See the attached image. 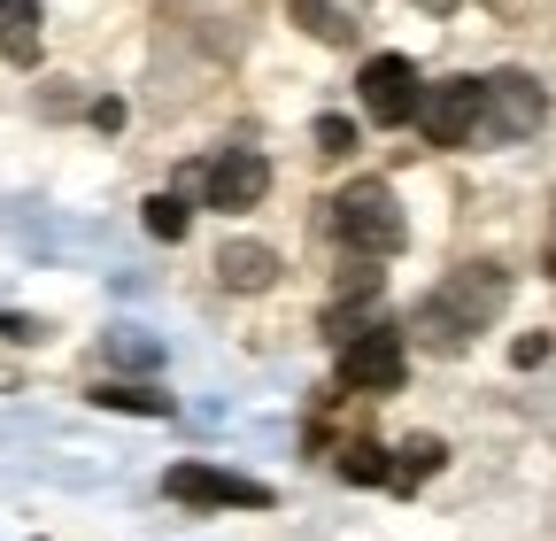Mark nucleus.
Segmentation results:
<instances>
[{"label": "nucleus", "instance_id": "1", "mask_svg": "<svg viewBox=\"0 0 556 541\" xmlns=\"http://www.w3.org/2000/svg\"><path fill=\"white\" fill-rule=\"evenodd\" d=\"M503 302H510V270L503 263H464V270H448V287H433L409 310V341L433 349V356H456L479 325L503 317Z\"/></svg>", "mask_w": 556, "mask_h": 541}, {"label": "nucleus", "instance_id": "2", "mask_svg": "<svg viewBox=\"0 0 556 541\" xmlns=\"http://www.w3.org/2000/svg\"><path fill=\"white\" fill-rule=\"evenodd\" d=\"M325 210H332V232L356 248V255H394L409 240V217H402V201H394L387 178H348Z\"/></svg>", "mask_w": 556, "mask_h": 541}, {"label": "nucleus", "instance_id": "3", "mask_svg": "<svg viewBox=\"0 0 556 541\" xmlns=\"http://www.w3.org/2000/svg\"><path fill=\"white\" fill-rule=\"evenodd\" d=\"M163 495L186 511H270V488L248 480V471H225V464H170Z\"/></svg>", "mask_w": 556, "mask_h": 541}, {"label": "nucleus", "instance_id": "4", "mask_svg": "<svg viewBox=\"0 0 556 541\" xmlns=\"http://www.w3.org/2000/svg\"><path fill=\"white\" fill-rule=\"evenodd\" d=\"M479 116H486V78H441V86H426V101H417L426 148H471Z\"/></svg>", "mask_w": 556, "mask_h": 541}, {"label": "nucleus", "instance_id": "5", "mask_svg": "<svg viewBox=\"0 0 556 541\" xmlns=\"http://www.w3.org/2000/svg\"><path fill=\"white\" fill-rule=\"evenodd\" d=\"M541 116H548V93H541L526 71H495V78H486V116H479V140H495V148L533 140Z\"/></svg>", "mask_w": 556, "mask_h": 541}, {"label": "nucleus", "instance_id": "6", "mask_svg": "<svg viewBox=\"0 0 556 541\" xmlns=\"http://www.w3.org/2000/svg\"><path fill=\"white\" fill-rule=\"evenodd\" d=\"M356 86H364V116H371V124H417L426 78L409 71V54H371Z\"/></svg>", "mask_w": 556, "mask_h": 541}, {"label": "nucleus", "instance_id": "7", "mask_svg": "<svg viewBox=\"0 0 556 541\" xmlns=\"http://www.w3.org/2000/svg\"><path fill=\"white\" fill-rule=\"evenodd\" d=\"M201 193H208V210H255V201L270 193V163L255 148H225V155H208L201 171Z\"/></svg>", "mask_w": 556, "mask_h": 541}, {"label": "nucleus", "instance_id": "8", "mask_svg": "<svg viewBox=\"0 0 556 541\" xmlns=\"http://www.w3.org/2000/svg\"><path fill=\"white\" fill-rule=\"evenodd\" d=\"M402 372H409V349H402V332H394V325H371V332H356V341L340 349V379H348V387H364V394L402 387Z\"/></svg>", "mask_w": 556, "mask_h": 541}, {"label": "nucleus", "instance_id": "9", "mask_svg": "<svg viewBox=\"0 0 556 541\" xmlns=\"http://www.w3.org/2000/svg\"><path fill=\"white\" fill-rule=\"evenodd\" d=\"M217 279H225L232 294H263V287L278 279V255H270L263 240H225V248H217Z\"/></svg>", "mask_w": 556, "mask_h": 541}, {"label": "nucleus", "instance_id": "10", "mask_svg": "<svg viewBox=\"0 0 556 541\" xmlns=\"http://www.w3.org/2000/svg\"><path fill=\"white\" fill-rule=\"evenodd\" d=\"M39 0H0V62H16V71H31L39 62Z\"/></svg>", "mask_w": 556, "mask_h": 541}, {"label": "nucleus", "instance_id": "11", "mask_svg": "<svg viewBox=\"0 0 556 541\" xmlns=\"http://www.w3.org/2000/svg\"><path fill=\"white\" fill-rule=\"evenodd\" d=\"M441 464H448V441H441V433H409V441L394 449V480H387V488L409 495V488H426Z\"/></svg>", "mask_w": 556, "mask_h": 541}, {"label": "nucleus", "instance_id": "12", "mask_svg": "<svg viewBox=\"0 0 556 541\" xmlns=\"http://www.w3.org/2000/svg\"><path fill=\"white\" fill-rule=\"evenodd\" d=\"M287 16L309 32V39H325V47H348L364 24H356V9H348V0H287Z\"/></svg>", "mask_w": 556, "mask_h": 541}, {"label": "nucleus", "instance_id": "13", "mask_svg": "<svg viewBox=\"0 0 556 541\" xmlns=\"http://www.w3.org/2000/svg\"><path fill=\"white\" fill-rule=\"evenodd\" d=\"M101 364H116V372H163V341H155V332H139V325H109L101 332Z\"/></svg>", "mask_w": 556, "mask_h": 541}, {"label": "nucleus", "instance_id": "14", "mask_svg": "<svg viewBox=\"0 0 556 541\" xmlns=\"http://www.w3.org/2000/svg\"><path fill=\"white\" fill-rule=\"evenodd\" d=\"M332 471H340L348 488H387V480H394V456H387L379 441H364V433H356V441H340Z\"/></svg>", "mask_w": 556, "mask_h": 541}, {"label": "nucleus", "instance_id": "15", "mask_svg": "<svg viewBox=\"0 0 556 541\" xmlns=\"http://www.w3.org/2000/svg\"><path fill=\"white\" fill-rule=\"evenodd\" d=\"M93 402H101V411H131V418H170V394H155V387H131V379L93 387Z\"/></svg>", "mask_w": 556, "mask_h": 541}, {"label": "nucleus", "instance_id": "16", "mask_svg": "<svg viewBox=\"0 0 556 541\" xmlns=\"http://www.w3.org/2000/svg\"><path fill=\"white\" fill-rule=\"evenodd\" d=\"M139 217H148L155 240H186V201L178 193H148V201H139Z\"/></svg>", "mask_w": 556, "mask_h": 541}, {"label": "nucleus", "instance_id": "17", "mask_svg": "<svg viewBox=\"0 0 556 541\" xmlns=\"http://www.w3.org/2000/svg\"><path fill=\"white\" fill-rule=\"evenodd\" d=\"M309 140H317V155H348V148H356V124H348V116H317Z\"/></svg>", "mask_w": 556, "mask_h": 541}, {"label": "nucleus", "instance_id": "18", "mask_svg": "<svg viewBox=\"0 0 556 541\" xmlns=\"http://www.w3.org/2000/svg\"><path fill=\"white\" fill-rule=\"evenodd\" d=\"M0 341H16V349L47 341V317H16V310H0Z\"/></svg>", "mask_w": 556, "mask_h": 541}, {"label": "nucleus", "instance_id": "19", "mask_svg": "<svg viewBox=\"0 0 556 541\" xmlns=\"http://www.w3.org/2000/svg\"><path fill=\"white\" fill-rule=\"evenodd\" d=\"M510 364H518V372L548 364V341H541V332H526V341H510Z\"/></svg>", "mask_w": 556, "mask_h": 541}, {"label": "nucleus", "instance_id": "20", "mask_svg": "<svg viewBox=\"0 0 556 541\" xmlns=\"http://www.w3.org/2000/svg\"><path fill=\"white\" fill-rule=\"evenodd\" d=\"M86 116H93V124H101V131H116V124H124V101H93V109H86Z\"/></svg>", "mask_w": 556, "mask_h": 541}, {"label": "nucleus", "instance_id": "21", "mask_svg": "<svg viewBox=\"0 0 556 541\" xmlns=\"http://www.w3.org/2000/svg\"><path fill=\"white\" fill-rule=\"evenodd\" d=\"M417 9H433V16H448V9H456V0H417Z\"/></svg>", "mask_w": 556, "mask_h": 541}, {"label": "nucleus", "instance_id": "22", "mask_svg": "<svg viewBox=\"0 0 556 541\" xmlns=\"http://www.w3.org/2000/svg\"><path fill=\"white\" fill-rule=\"evenodd\" d=\"M548 279H556V248H548Z\"/></svg>", "mask_w": 556, "mask_h": 541}, {"label": "nucleus", "instance_id": "23", "mask_svg": "<svg viewBox=\"0 0 556 541\" xmlns=\"http://www.w3.org/2000/svg\"><path fill=\"white\" fill-rule=\"evenodd\" d=\"M348 9H364V0H348Z\"/></svg>", "mask_w": 556, "mask_h": 541}]
</instances>
